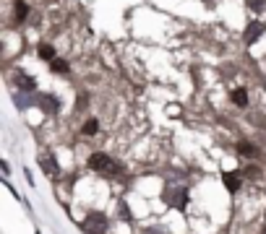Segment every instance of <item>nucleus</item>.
Here are the masks:
<instances>
[{
    "label": "nucleus",
    "mask_w": 266,
    "mask_h": 234,
    "mask_svg": "<svg viewBox=\"0 0 266 234\" xmlns=\"http://www.w3.org/2000/svg\"><path fill=\"white\" fill-rule=\"evenodd\" d=\"M162 201L167 203V208H175L180 213L188 211V203H190V190L186 185H167L162 193Z\"/></svg>",
    "instance_id": "1"
},
{
    "label": "nucleus",
    "mask_w": 266,
    "mask_h": 234,
    "mask_svg": "<svg viewBox=\"0 0 266 234\" xmlns=\"http://www.w3.org/2000/svg\"><path fill=\"white\" fill-rule=\"evenodd\" d=\"M89 167L94 169V172L110 175V177H120L123 175V167L117 164V161L110 156V154H105V151H94V154L89 156Z\"/></svg>",
    "instance_id": "2"
},
{
    "label": "nucleus",
    "mask_w": 266,
    "mask_h": 234,
    "mask_svg": "<svg viewBox=\"0 0 266 234\" xmlns=\"http://www.w3.org/2000/svg\"><path fill=\"white\" fill-rule=\"evenodd\" d=\"M78 227H81L84 234H107L110 221H107V216L102 211H91V213L84 216V221H81Z\"/></svg>",
    "instance_id": "3"
},
{
    "label": "nucleus",
    "mask_w": 266,
    "mask_h": 234,
    "mask_svg": "<svg viewBox=\"0 0 266 234\" xmlns=\"http://www.w3.org/2000/svg\"><path fill=\"white\" fill-rule=\"evenodd\" d=\"M37 107L47 115H58L60 112V99H58V94L44 91V94H39V99H37Z\"/></svg>",
    "instance_id": "4"
},
{
    "label": "nucleus",
    "mask_w": 266,
    "mask_h": 234,
    "mask_svg": "<svg viewBox=\"0 0 266 234\" xmlns=\"http://www.w3.org/2000/svg\"><path fill=\"white\" fill-rule=\"evenodd\" d=\"M37 161H39V167H42V175H47L50 179H55V177L60 175V164L55 161V156L50 154V151L39 154V159H37Z\"/></svg>",
    "instance_id": "5"
},
{
    "label": "nucleus",
    "mask_w": 266,
    "mask_h": 234,
    "mask_svg": "<svg viewBox=\"0 0 266 234\" xmlns=\"http://www.w3.org/2000/svg\"><path fill=\"white\" fill-rule=\"evenodd\" d=\"M13 84L18 91H24V94H34L37 91V81L26 73V70H16L13 73Z\"/></svg>",
    "instance_id": "6"
},
{
    "label": "nucleus",
    "mask_w": 266,
    "mask_h": 234,
    "mask_svg": "<svg viewBox=\"0 0 266 234\" xmlns=\"http://www.w3.org/2000/svg\"><path fill=\"white\" fill-rule=\"evenodd\" d=\"M264 34H266V24L264 21H251L248 26H245V31H243V42L245 44H256Z\"/></svg>",
    "instance_id": "7"
},
{
    "label": "nucleus",
    "mask_w": 266,
    "mask_h": 234,
    "mask_svg": "<svg viewBox=\"0 0 266 234\" xmlns=\"http://www.w3.org/2000/svg\"><path fill=\"white\" fill-rule=\"evenodd\" d=\"M243 172H227V175H222V185H225V190L227 193H237L240 190V185H243V177H240Z\"/></svg>",
    "instance_id": "8"
},
{
    "label": "nucleus",
    "mask_w": 266,
    "mask_h": 234,
    "mask_svg": "<svg viewBox=\"0 0 266 234\" xmlns=\"http://www.w3.org/2000/svg\"><path fill=\"white\" fill-rule=\"evenodd\" d=\"M235 151H237V154H240V156H245V159H253V161L261 156L259 146H256V143H251V141H240V143H237V146H235Z\"/></svg>",
    "instance_id": "9"
},
{
    "label": "nucleus",
    "mask_w": 266,
    "mask_h": 234,
    "mask_svg": "<svg viewBox=\"0 0 266 234\" xmlns=\"http://www.w3.org/2000/svg\"><path fill=\"white\" fill-rule=\"evenodd\" d=\"M26 19H29V3H26V0H16L13 3V21L24 24Z\"/></svg>",
    "instance_id": "10"
},
{
    "label": "nucleus",
    "mask_w": 266,
    "mask_h": 234,
    "mask_svg": "<svg viewBox=\"0 0 266 234\" xmlns=\"http://www.w3.org/2000/svg\"><path fill=\"white\" fill-rule=\"evenodd\" d=\"M37 99H39V96H32V94H24V91L18 94V91H16V94H13V104L24 112V110H29L32 104H37Z\"/></svg>",
    "instance_id": "11"
},
{
    "label": "nucleus",
    "mask_w": 266,
    "mask_h": 234,
    "mask_svg": "<svg viewBox=\"0 0 266 234\" xmlns=\"http://www.w3.org/2000/svg\"><path fill=\"white\" fill-rule=\"evenodd\" d=\"M230 102H232L235 107H240V110H243V107H248V102H251V99H248V91H245V88H235V91L230 94Z\"/></svg>",
    "instance_id": "12"
},
{
    "label": "nucleus",
    "mask_w": 266,
    "mask_h": 234,
    "mask_svg": "<svg viewBox=\"0 0 266 234\" xmlns=\"http://www.w3.org/2000/svg\"><path fill=\"white\" fill-rule=\"evenodd\" d=\"M37 58L52 62V60H55V47H52V44H47V42H42L39 47H37Z\"/></svg>",
    "instance_id": "13"
},
{
    "label": "nucleus",
    "mask_w": 266,
    "mask_h": 234,
    "mask_svg": "<svg viewBox=\"0 0 266 234\" xmlns=\"http://www.w3.org/2000/svg\"><path fill=\"white\" fill-rule=\"evenodd\" d=\"M68 68H71V65H68V60H60V58H55V60L50 62V70H52L55 76H66V73H68Z\"/></svg>",
    "instance_id": "14"
},
{
    "label": "nucleus",
    "mask_w": 266,
    "mask_h": 234,
    "mask_svg": "<svg viewBox=\"0 0 266 234\" xmlns=\"http://www.w3.org/2000/svg\"><path fill=\"white\" fill-rule=\"evenodd\" d=\"M117 219L120 221H133V211H131V205H128L125 201L117 203Z\"/></svg>",
    "instance_id": "15"
},
{
    "label": "nucleus",
    "mask_w": 266,
    "mask_h": 234,
    "mask_svg": "<svg viewBox=\"0 0 266 234\" xmlns=\"http://www.w3.org/2000/svg\"><path fill=\"white\" fill-rule=\"evenodd\" d=\"M81 133H84V136H97L99 133V120H94V117L86 120L84 125H81Z\"/></svg>",
    "instance_id": "16"
},
{
    "label": "nucleus",
    "mask_w": 266,
    "mask_h": 234,
    "mask_svg": "<svg viewBox=\"0 0 266 234\" xmlns=\"http://www.w3.org/2000/svg\"><path fill=\"white\" fill-rule=\"evenodd\" d=\"M243 175L251 177V179H259V177H261V167H259V164H248V167L243 169Z\"/></svg>",
    "instance_id": "17"
},
{
    "label": "nucleus",
    "mask_w": 266,
    "mask_h": 234,
    "mask_svg": "<svg viewBox=\"0 0 266 234\" xmlns=\"http://www.w3.org/2000/svg\"><path fill=\"white\" fill-rule=\"evenodd\" d=\"M245 5L251 11H266V0H245Z\"/></svg>",
    "instance_id": "18"
},
{
    "label": "nucleus",
    "mask_w": 266,
    "mask_h": 234,
    "mask_svg": "<svg viewBox=\"0 0 266 234\" xmlns=\"http://www.w3.org/2000/svg\"><path fill=\"white\" fill-rule=\"evenodd\" d=\"M141 234H170V232H164L162 227H149V229H144Z\"/></svg>",
    "instance_id": "19"
},
{
    "label": "nucleus",
    "mask_w": 266,
    "mask_h": 234,
    "mask_svg": "<svg viewBox=\"0 0 266 234\" xmlns=\"http://www.w3.org/2000/svg\"><path fill=\"white\" fill-rule=\"evenodd\" d=\"M0 169H3V175H11V164H8V161L3 159V161H0Z\"/></svg>",
    "instance_id": "20"
},
{
    "label": "nucleus",
    "mask_w": 266,
    "mask_h": 234,
    "mask_svg": "<svg viewBox=\"0 0 266 234\" xmlns=\"http://www.w3.org/2000/svg\"><path fill=\"white\" fill-rule=\"evenodd\" d=\"M261 234H266V227H264V229H261Z\"/></svg>",
    "instance_id": "21"
},
{
    "label": "nucleus",
    "mask_w": 266,
    "mask_h": 234,
    "mask_svg": "<svg viewBox=\"0 0 266 234\" xmlns=\"http://www.w3.org/2000/svg\"><path fill=\"white\" fill-rule=\"evenodd\" d=\"M34 234H42V232H39V229H37V232H34Z\"/></svg>",
    "instance_id": "22"
}]
</instances>
